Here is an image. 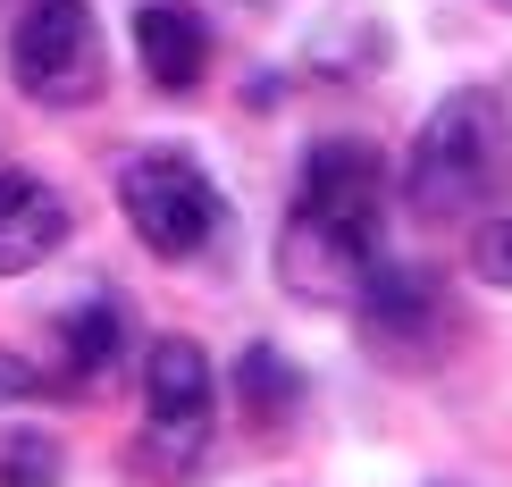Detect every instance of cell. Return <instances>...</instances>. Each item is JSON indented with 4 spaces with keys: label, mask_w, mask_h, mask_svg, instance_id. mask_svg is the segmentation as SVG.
Here are the masks:
<instances>
[{
    "label": "cell",
    "mask_w": 512,
    "mask_h": 487,
    "mask_svg": "<svg viewBox=\"0 0 512 487\" xmlns=\"http://www.w3.org/2000/svg\"><path fill=\"white\" fill-rule=\"evenodd\" d=\"M512 177V135H504V110L496 93H445L412 135V160H403V210L420 227H454V219H479L487 202L504 194Z\"/></svg>",
    "instance_id": "cell-1"
},
{
    "label": "cell",
    "mask_w": 512,
    "mask_h": 487,
    "mask_svg": "<svg viewBox=\"0 0 512 487\" xmlns=\"http://www.w3.org/2000/svg\"><path fill=\"white\" fill-rule=\"evenodd\" d=\"M219 429V370L194 336H152L143 345V462L160 479H194Z\"/></svg>",
    "instance_id": "cell-2"
},
{
    "label": "cell",
    "mask_w": 512,
    "mask_h": 487,
    "mask_svg": "<svg viewBox=\"0 0 512 487\" xmlns=\"http://www.w3.org/2000/svg\"><path fill=\"white\" fill-rule=\"evenodd\" d=\"M118 210L152 261H202L210 236L227 227V202L194 152H135L118 168Z\"/></svg>",
    "instance_id": "cell-3"
},
{
    "label": "cell",
    "mask_w": 512,
    "mask_h": 487,
    "mask_svg": "<svg viewBox=\"0 0 512 487\" xmlns=\"http://www.w3.org/2000/svg\"><path fill=\"white\" fill-rule=\"evenodd\" d=\"M110 76V42H101L93 0H34L9 34V84L42 110H84L101 101Z\"/></svg>",
    "instance_id": "cell-4"
},
{
    "label": "cell",
    "mask_w": 512,
    "mask_h": 487,
    "mask_svg": "<svg viewBox=\"0 0 512 487\" xmlns=\"http://www.w3.org/2000/svg\"><path fill=\"white\" fill-rule=\"evenodd\" d=\"M378 269V210H336L294 194L277 227V286L294 303H353Z\"/></svg>",
    "instance_id": "cell-5"
},
{
    "label": "cell",
    "mask_w": 512,
    "mask_h": 487,
    "mask_svg": "<svg viewBox=\"0 0 512 487\" xmlns=\"http://www.w3.org/2000/svg\"><path fill=\"white\" fill-rule=\"evenodd\" d=\"M76 210L59 185H42L34 168L0 160V278H26V269H42L59 244H68Z\"/></svg>",
    "instance_id": "cell-6"
},
{
    "label": "cell",
    "mask_w": 512,
    "mask_h": 487,
    "mask_svg": "<svg viewBox=\"0 0 512 487\" xmlns=\"http://www.w3.org/2000/svg\"><path fill=\"white\" fill-rule=\"evenodd\" d=\"M135 59L152 76V93H194L210 76V26L177 0H143L135 9Z\"/></svg>",
    "instance_id": "cell-7"
},
{
    "label": "cell",
    "mask_w": 512,
    "mask_h": 487,
    "mask_svg": "<svg viewBox=\"0 0 512 487\" xmlns=\"http://www.w3.org/2000/svg\"><path fill=\"white\" fill-rule=\"evenodd\" d=\"M59 336H68V370H84V378L118 370V353H126V303H118V294H76L68 320H59Z\"/></svg>",
    "instance_id": "cell-8"
},
{
    "label": "cell",
    "mask_w": 512,
    "mask_h": 487,
    "mask_svg": "<svg viewBox=\"0 0 512 487\" xmlns=\"http://www.w3.org/2000/svg\"><path fill=\"white\" fill-rule=\"evenodd\" d=\"M236 395H244V404H252V412H261L269 429H277V420L294 412V395H303V378L286 370V353H277V345H252L244 362H236Z\"/></svg>",
    "instance_id": "cell-9"
},
{
    "label": "cell",
    "mask_w": 512,
    "mask_h": 487,
    "mask_svg": "<svg viewBox=\"0 0 512 487\" xmlns=\"http://www.w3.org/2000/svg\"><path fill=\"white\" fill-rule=\"evenodd\" d=\"M59 471H68V454L51 446V437H0V487H59Z\"/></svg>",
    "instance_id": "cell-10"
},
{
    "label": "cell",
    "mask_w": 512,
    "mask_h": 487,
    "mask_svg": "<svg viewBox=\"0 0 512 487\" xmlns=\"http://www.w3.org/2000/svg\"><path fill=\"white\" fill-rule=\"evenodd\" d=\"M471 269H479V286H512V219H479Z\"/></svg>",
    "instance_id": "cell-11"
},
{
    "label": "cell",
    "mask_w": 512,
    "mask_h": 487,
    "mask_svg": "<svg viewBox=\"0 0 512 487\" xmlns=\"http://www.w3.org/2000/svg\"><path fill=\"white\" fill-rule=\"evenodd\" d=\"M0 395H42V378H26V370L9 362V353H0Z\"/></svg>",
    "instance_id": "cell-12"
},
{
    "label": "cell",
    "mask_w": 512,
    "mask_h": 487,
    "mask_svg": "<svg viewBox=\"0 0 512 487\" xmlns=\"http://www.w3.org/2000/svg\"><path fill=\"white\" fill-rule=\"evenodd\" d=\"M504 9H512V0H504Z\"/></svg>",
    "instance_id": "cell-13"
}]
</instances>
